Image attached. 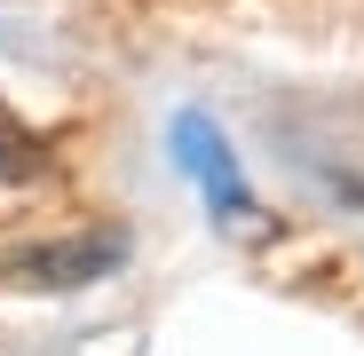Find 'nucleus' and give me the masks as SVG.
Listing matches in <instances>:
<instances>
[{
    "mask_svg": "<svg viewBox=\"0 0 364 356\" xmlns=\"http://www.w3.org/2000/svg\"><path fill=\"white\" fill-rule=\"evenodd\" d=\"M127 261V237L119 230H80V237H55V246H24L9 254V285H32V293H72V285H95Z\"/></svg>",
    "mask_w": 364,
    "mask_h": 356,
    "instance_id": "1",
    "label": "nucleus"
},
{
    "mask_svg": "<svg viewBox=\"0 0 364 356\" xmlns=\"http://www.w3.org/2000/svg\"><path fill=\"white\" fill-rule=\"evenodd\" d=\"M166 151H174V166H182V174H191V183L206 190V206H214L222 222H237V214L254 206L246 174H237V158H230V143H222V127H214L206 111H174Z\"/></svg>",
    "mask_w": 364,
    "mask_h": 356,
    "instance_id": "2",
    "label": "nucleus"
}]
</instances>
